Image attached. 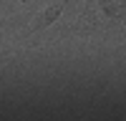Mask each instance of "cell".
<instances>
[{
	"label": "cell",
	"instance_id": "1",
	"mask_svg": "<svg viewBox=\"0 0 126 121\" xmlns=\"http://www.w3.org/2000/svg\"><path fill=\"white\" fill-rule=\"evenodd\" d=\"M63 5H66V0H58V3H53L50 8H46L43 13H40L38 18H35V23L30 25L28 30H40V28H46V25H50L53 20L61 15V10H63Z\"/></svg>",
	"mask_w": 126,
	"mask_h": 121
}]
</instances>
